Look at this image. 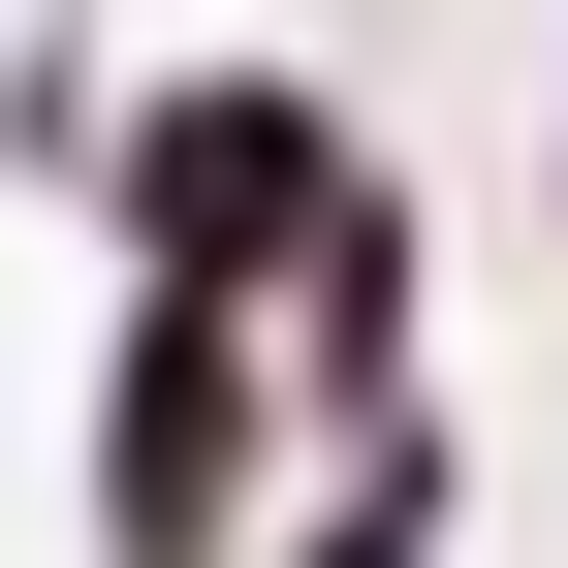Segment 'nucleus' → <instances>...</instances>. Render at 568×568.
Segmentation results:
<instances>
[{
	"mask_svg": "<svg viewBox=\"0 0 568 568\" xmlns=\"http://www.w3.org/2000/svg\"><path fill=\"white\" fill-rule=\"evenodd\" d=\"M379 190V126L316 95V63H159V95H95V253L126 284H316V222Z\"/></svg>",
	"mask_w": 568,
	"mask_h": 568,
	"instance_id": "f257e3e1",
	"label": "nucleus"
},
{
	"mask_svg": "<svg viewBox=\"0 0 568 568\" xmlns=\"http://www.w3.org/2000/svg\"><path fill=\"white\" fill-rule=\"evenodd\" d=\"M443 537H474V410L410 379V410H316V506H284L253 568H443Z\"/></svg>",
	"mask_w": 568,
	"mask_h": 568,
	"instance_id": "7ed1b4c3",
	"label": "nucleus"
},
{
	"mask_svg": "<svg viewBox=\"0 0 568 568\" xmlns=\"http://www.w3.org/2000/svg\"><path fill=\"white\" fill-rule=\"evenodd\" d=\"M284 316L253 284H126L95 316V474H63V506H95V568H253L284 537Z\"/></svg>",
	"mask_w": 568,
	"mask_h": 568,
	"instance_id": "f03ea898",
	"label": "nucleus"
}]
</instances>
